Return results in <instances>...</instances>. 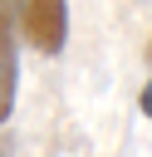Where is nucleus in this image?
<instances>
[{
  "mask_svg": "<svg viewBox=\"0 0 152 157\" xmlns=\"http://www.w3.org/2000/svg\"><path fill=\"white\" fill-rule=\"evenodd\" d=\"M15 25L39 54H64V44H69V0H15Z\"/></svg>",
  "mask_w": 152,
  "mask_h": 157,
  "instance_id": "obj_1",
  "label": "nucleus"
},
{
  "mask_svg": "<svg viewBox=\"0 0 152 157\" xmlns=\"http://www.w3.org/2000/svg\"><path fill=\"white\" fill-rule=\"evenodd\" d=\"M20 93V25H15V0H0V128L15 113Z\"/></svg>",
  "mask_w": 152,
  "mask_h": 157,
  "instance_id": "obj_2",
  "label": "nucleus"
},
{
  "mask_svg": "<svg viewBox=\"0 0 152 157\" xmlns=\"http://www.w3.org/2000/svg\"><path fill=\"white\" fill-rule=\"evenodd\" d=\"M137 108H142V113H147V118H152V78H147V83H142V93H137Z\"/></svg>",
  "mask_w": 152,
  "mask_h": 157,
  "instance_id": "obj_3",
  "label": "nucleus"
},
{
  "mask_svg": "<svg viewBox=\"0 0 152 157\" xmlns=\"http://www.w3.org/2000/svg\"><path fill=\"white\" fill-rule=\"evenodd\" d=\"M147 59H152V44H147Z\"/></svg>",
  "mask_w": 152,
  "mask_h": 157,
  "instance_id": "obj_4",
  "label": "nucleus"
}]
</instances>
